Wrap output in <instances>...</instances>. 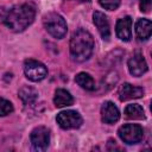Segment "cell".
<instances>
[{"instance_id": "6da1fadb", "label": "cell", "mask_w": 152, "mask_h": 152, "mask_svg": "<svg viewBox=\"0 0 152 152\" xmlns=\"http://www.w3.org/2000/svg\"><path fill=\"white\" fill-rule=\"evenodd\" d=\"M36 8L30 4L15 5L7 8L4 24L13 32H23L34 20Z\"/></svg>"}, {"instance_id": "7a4b0ae2", "label": "cell", "mask_w": 152, "mask_h": 152, "mask_svg": "<svg viewBox=\"0 0 152 152\" xmlns=\"http://www.w3.org/2000/svg\"><path fill=\"white\" fill-rule=\"evenodd\" d=\"M94 50V38L84 28L76 30L70 39V57L75 62L89 59Z\"/></svg>"}, {"instance_id": "3957f363", "label": "cell", "mask_w": 152, "mask_h": 152, "mask_svg": "<svg viewBox=\"0 0 152 152\" xmlns=\"http://www.w3.org/2000/svg\"><path fill=\"white\" fill-rule=\"evenodd\" d=\"M43 25L45 30L55 38L62 39L68 31L65 19L56 12H50L43 17Z\"/></svg>"}, {"instance_id": "277c9868", "label": "cell", "mask_w": 152, "mask_h": 152, "mask_svg": "<svg viewBox=\"0 0 152 152\" xmlns=\"http://www.w3.org/2000/svg\"><path fill=\"white\" fill-rule=\"evenodd\" d=\"M120 139L126 144H138L144 138V129L138 124H126L118 129Z\"/></svg>"}, {"instance_id": "5b68a950", "label": "cell", "mask_w": 152, "mask_h": 152, "mask_svg": "<svg viewBox=\"0 0 152 152\" xmlns=\"http://www.w3.org/2000/svg\"><path fill=\"white\" fill-rule=\"evenodd\" d=\"M24 72L25 76L32 82H39L48 76L46 66L42 62L32 58H28L24 62Z\"/></svg>"}, {"instance_id": "8992f818", "label": "cell", "mask_w": 152, "mask_h": 152, "mask_svg": "<svg viewBox=\"0 0 152 152\" xmlns=\"http://www.w3.org/2000/svg\"><path fill=\"white\" fill-rule=\"evenodd\" d=\"M56 121L63 129H75L82 125L83 119L78 112L69 109L58 113L56 116Z\"/></svg>"}, {"instance_id": "52a82bcc", "label": "cell", "mask_w": 152, "mask_h": 152, "mask_svg": "<svg viewBox=\"0 0 152 152\" xmlns=\"http://www.w3.org/2000/svg\"><path fill=\"white\" fill-rule=\"evenodd\" d=\"M30 139L36 151H45L50 142V131L45 126H38L32 129Z\"/></svg>"}, {"instance_id": "ba28073f", "label": "cell", "mask_w": 152, "mask_h": 152, "mask_svg": "<svg viewBox=\"0 0 152 152\" xmlns=\"http://www.w3.org/2000/svg\"><path fill=\"white\" fill-rule=\"evenodd\" d=\"M128 70L129 74L135 77L142 76L147 71V63L141 53L137 52L128 59Z\"/></svg>"}, {"instance_id": "9c48e42d", "label": "cell", "mask_w": 152, "mask_h": 152, "mask_svg": "<svg viewBox=\"0 0 152 152\" xmlns=\"http://www.w3.org/2000/svg\"><path fill=\"white\" fill-rule=\"evenodd\" d=\"M93 21H94V25L96 26L97 31L100 32V36L102 37V39L108 40L110 37V26H109L107 15L100 11H95L93 13Z\"/></svg>"}, {"instance_id": "30bf717a", "label": "cell", "mask_w": 152, "mask_h": 152, "mask_svg": "<svg viewBox=\"0 0 152 152\" xmlns=\"http://www.w3.org/2000/svg\"><path fill=\"white\" fill-rule=\"evenodd\" d=\"M120 119V110L119 108L112 102L106 101L101 106V120L104 124H114Z\"/></svg>"}, {"instance_id": "8fae6325", "label": "cell", "mask_w": 152, "mask_h": 152, "mask_svg": "<svg viewBox=\"0 0 152 152\" xmlns=\"http://www.w3.org/2000/svg\"><path fill=\"white\" fill-rule=\"evenodd\" d=\"M118 94L120 101H127V100L141 97L144 95V89L141 87H137L131 83H124L120 86Z\"/></svg>"}, {"instance_id": "7c38bea8", "label": "cell", "mask_w": 152, "mask_h": 152, "mask_svg": "<svg viewBox=\"0 0 152 152\" xmlns=\"http://www.w3.org/2000/svg\"><path fill=\"white\" fill-rule=\"evenodd\" d=\"M116 36L124 42H128L132 38V18L131 17H124L118 20L115 26Z\"/></svg>"}, {"instance_id": "4fadbf2b", "label": "cell", "mask_w": 152, "mask_h": 152, "mask_svg": "<svg viewBox=\"0 0 152 152\" xmlns=\"http://www.w3.org/2000/svg\"><path fill=\"white\" fill-rule=\"evenodd\" d=\"M151 32H152V23L150 19H138V21L135 23V33L138 39L140 40H146L151 37Z\"/></svg>"}, {"instance_id": "5bb4252c", "label": "cell", "mask_w": 152, "mask_h": 152, "mask_svg": "<svg viewBox=\"0 0 152 152\" xmlns=\"http://www.w3.org/2000/svg\"><path fill=\"white\" fill-rule=\"evenodd\" d=\"M53 103L56 107L62 108V107H66V106H71L74 103V97L72 95L65 90V89H57L55 91V96H53Z\"/></svg>"}, {"instance_id": "9a60e30c", "label": "cell", "mask_w": 152, "mask_h": 152, "mask_svg": "<svg viewBox=\"0 0 152 152\" xmlns=\"http://www.w3.org/2000/svg\"><path fill=\"white\" fill-rule=\"evenodd\" d=\"M19 97L25 106L32 104L38 99V91L30 86H25L19 90Z\"/></svg>"}, {"instance_id": "2e32d148", "label": "cell", "mask_w": 152, "mask_h": 152, "mask_svg": "<svg viewBox=\"0 0 152 152\" xmlns=\"http://www.w3.org/2000/svg\"><path fill=\"white\" fill-rule=\"evenodd\" d=\"M75 82L82 87L83 89L86 90H89V91H93L96 89V84H95V81L94 78L88 74V72H78L75 77Z\"/></svg>"}, {"instance_id": "e0dca14e", "label": "cell", "mask_w": 152, "mask_h": 152, "mask_svg": "<svg viewBox=\"0 0 152 152\" xmlns=\"http://www.w3.org/2000/svg\"><path fill=\"white\" fill-rule=\"evenodd\" d=\"M124 114L127 119H131V120H141V119L145 118L144 108L138 103L127 104L126 108H125Z\"/></svg>"}, {"instance_id": "ac0fdd59", "label": "cell", "mask_w": 152, "mask_h": 152, "mask_svg": "<svg viewBox=\"0 0 152 152\" xmlns=\"http://www.w3.org/2000/svg\"><path fill=\"white\" fill-rule=\"evenodd\" d=\"M12 112H13V104L8 100L0 97V116H6Z\"/></svg>"}, {"instance_id": "d6986e66", "label": "cell", "mask_w": 152, "mask_h": 152, "mask_svg": "<svg viewBox=\"0 0 152 152\" xmlns=\"http://www.w3.org/2000/svg\"><path fill=\"white\" fill-rule=\"evenodd\" d=\"M100 5L104 8V10H109V11H114L116 10L120 4H121V0H99Z\"/></svg>"}, {"instance_id": "ffe728a7", "label": "cell", "mask_w": 152, "mask_h": 152, "mask_svg": "<svg viewBox=\"0 0 152 152\" xmlns=\"http://www.w3.org/2000/svg\"><path fill=\"white\" fill-rule=\"evenodd\" d=\"M139 5H140V11L141 12H150L151 10V0H139Z\"/></svg>"}, {"instance_id": "44dd1931", "label": "cell", "mask_w": 152, "mask_h": 152, "mask_svg": "<svg viewBox=\"0 0 152 152\" xmlns=\"http://www.w3.org/2000/svg\"><path fill=\"white\" fill-rule=\"evenodd\" d=\"M6 12H7V8L4 6H0V23H4V19L6 17Z\"/></svg>"}, {"instance_id": "7402d4cb", "label": "cell", "mask_w": 152, "mask_h": 152, "mask_svg": "<svg viewBox=\"0 0 152 152\" xmlns=\"http://www.w3.org/2000/svg\"><path fill=\"white\" fill-rule=\"evenodd\" d=\"M77 1H81V2H88V1H90V0H77Z\"/></svg>"}]
</instances>
